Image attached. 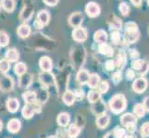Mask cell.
Here are the masks:
<instances>
[{"instance_id": "1", "label": "cell", "mask_w": 149, "mask_h": 138, "mask_svg": "<svg viewBox=\"0 0 149 138\" xmlns=\"http://www.w3.org/2000/svg\"><path fill=\"white\" fill-rule=\"evenodd\" d=\"M127 106V100L124 95L117 94L113 96L109 100V108L110 111L115 114H120L125 110Z\"/></svg>"}, {"instance_id": "2", "label": "cell", "mask_w": 149, "mask_h": 138, "mask_svg": "<svg viewBox=\"0 0 149 138\" xmlns=\"http://www.w3.org/2000/svg\"><path fill=\"white\" fill-rule=\"evenodd\" d=\"M140 37V32L135 22H127L125 24L124 39L127 43H134Z\"/></svg>"}, {"instance_id": "3", "label": "cell", "mask_w": 149, "mask_h": 138, "mask_svg": "<svg viewBox=\"0 0 149 138\" xmlns=\"http://www.w3.org/2000/svg\"><path fill=\"white\" fill-rule=\"evenodd\" d=\"M120 124L128 135H132L136 131V117L132 113H125L120 117Z\"/></svg>"}, {"instance_id": "4", "label": "cell", "mask_w": 149, "mask_h": 138, "mask_svg": "<svg viewBox=\"0 0 149 138\" xmlns=\"http://www.w3.org/2000/svg\"><path fill=\"white\" fill-rule=\"evenodd\" d=\"M41 111V106L39 102H35L33 104H26L22 109V114L25 119H32L33 116L34 115L35 112H40Z\"/></svg>"}, {"instance_id": "5", "label": "cell", "mask_w": 149, "mask_h": 138, "mask_svg": "<svg viewBox=\"0 0 149 138\" xmlns=\"http://www.w3.org/2000/svg\"><path fill=\"white\" fill-rule=\"evenodd\" d=\"M50 20V14L47 10H41V11L38 13L37 15V19H36V21H35V26L39 29H42L44 26L47 25L48 22Z\"/></svg>"}, {"instance_id": "6", "label": "cell", "mask_w": 149, "mask_h": 138, "mask_svg": "<svg viewBox=\"0 0 149 138\" xmlns=\"http://www.w3.org/2000/svg\"><path fill=\"white\" fill-rule=\"evenodd\" d=\"M85 12L90 18H96L100 15L101 9H100V7L98 4L94 1H91L86 4Z\"/></svg>"}, {"instance_id": "7", "label": "cell", "mask_w": 149, "mask_h": 138, "mask_svg": "<svg viewBox=\"0 0 149 138\" xmlns=\"http://www.w3.org/2000/svg\"><path fill=\"white\" fill-rule=\"evenodd\" d=\"M72 38L77 43H84L88 38V33L84 28H75L72 32Z\"/></svg>"}, {"instance_id": "8", "label": "cell", "mask_w": 149, "mask_h": 138, "mask_svg": "<svg viewBox=\"0 0 149 138\" xmlns=\"http://www.w3.org/2000/svg\"><path fill=\"white\" fill-rule=\"evenodd\" d=\"M68 21H69V24L71 27H73V28L81 27V23H83V21H84V16H83V14L79 11L74 12L69 17Z\"/></svg>"}, {"instance_id": "9", "label": "cell", "mask_w": 149, "mask_h": 138, "mask_svg": "<svg viewBox=\"0 0 149 138\" xmlns=\"http://www.w3.org/2000/svg\"><path fill=\"white\" fill-rule=\"evenodd\" d=\"M148 83L146 78H139L134 80V82L132 84V89L135 91L136 93H143V91H146L147 89Z\"/></svg>"}, {"instance_id": "10", "label": "cell", "mask_w": 149, "mask_h": 138, "mask_svg": "<svg viewBox=\"0 0 149 138\" xmlns=\"http://www.w3.org/2000/svg\"><path fill=\"white\" fill-rule=\"evenodd\" d=\"M39 65L40 68L44 72H50L53 68L52 60L48 56H43V57H41V59L39 60Z\"/></svg>"}, {"instance_id": "11", "label": "cell", "mask_w": 149, "mask_h": 138, "mask_svg": "<svg viewBox=\"0 0 149 138\" xmlns=\"http://www.w3.org/2000/svg\"><path fill=\"white\" fill-rule=\"evenodd\" d=\"M22 128V122L19 119H11L8 124V131L11 134H16Z\"/></svg>"}, {"instance_id": "12", "label": "cell", "mask_w": 149, "mask_h": 138, "mask_svg": "<svg viewBox=\"0 0 149 138\" xmlns=\"http://www.w3.org/2000/svg\"><path fill=\"white\" fill-rule=\"evenodd\" d=\"M39 80L43 86H49L54 82V76L50 72H43L39 76Z\"/></svg>"}, {"instance_id": "13", "label": "cell", "mask_w": 149, "mask_h": 138, "mask_svg": "<svg viewBox=\"0 0 149 138\" xmlns=\"http://www.w3.org/2000/svg\"><path fill=\"white\" fill-rule=\"evenodd\" d=\"M19 108V101L16 98H10L7 101V109L11 113L17 112Z\"/></svg>"}, {"instance_id": "14", "label": "cell", "mask_w": 149, "mask_h": 138, "mask_svg": "<svg viewBox=\"0 0 149 138\" xmlns=\"http://www.w3.org/2000/svg\"><path fill=\"white\" fill-rule=\"evenodd\" d=\"M31 27L29 26V25L27 24H22L19 25V26L18 27L17 29V33L18 35L22 39H26L30 36L31 34Z\"/></svg>"}, {"instance_id": "15", "label": "cell", "mask_w": 149, "mask_h": 138, "mask_svg": "<svg viewBox=\"0 0 149 138\" xmlns=\"http://www.w3.org/2000/svg\"><path fill=\"white\" fill-rule=\"evenodd\" d=\"M89 76H90V74L87 70L85 69H81L78 73H77V81H78V83L81 84V85H84V84H87L88 82V79H89Z\"/></svg>"}, {"instance_id": "16", "label": "cell", "mask_w": 149, "mask_h": 138, "mask_svg": "<svg viewBox=\"0 0 149 138\" xmlns=\"http://www.w3.org/2000/svg\"><path fill=\"white\" fill-rule=\"evenodd\" d=\"M0 88L5 91H10L13 89V80L10 76H4L0 81Z\"/></svg>"}, {"instance_id": "17", "label": "cell", "mask_w": 149, "mask_h": 138, "mask_svg": "<svg viewBox=\"0 0 149 138\" xmlns=\"http://www.w3.org/2000/svg\"><path fill=\"white\" fill-rule=\"evenodd\" d=\"M62 100H63V102L66 105L71 106L76 100V97L74 95V92L70 91V90L65 91L63 96H62Z\"/></svg>"}, {"instance_id": "18", "label": "cell", "mask_w": 149, "mask_h": 138, "mask_svg": "<svg viewBox=\"0 0 149 138\" xmlns=\"http://www.w3.org/2000/svg\"><path fill=\"white\" fill-rule=\"evenodd\" d=\"M94 39H95V42L99 44L106 43L107 41V33L105 32L104 30H98L97 32H95Z\"/></svg>"}, {"instance_id": "19", "label": "cell", "mask_w": 149, "mask_h": 138, "mask_svg": "<svg viewBox=\"0 0 149 138\" xmlns=\"http://www.w3.org/2000/svg\"><path fill=\"white\" fill-rule=\"evenodd\" d=\"M109 122H110L109 116L104 113V114L99 115L98 117H97L96 125L98 126L100 129H105L106 127H107V125L109 124Z\"/></svg>"}, {"instance_id": "20", "label": "cell", "mask_w": 149, "mask_h": 138, "mask_svg": "<svg viewBox=\"0 0 149 138\" xmlns=\"http://www.w3.org/2000/svg\"><path fill=\"white\" fill-rule=\"evenodd\" d=\"M70 114L67 113V112H61V113L58 115V118H56V122L61 127H66L70 124Z\"/></svg>"}, {"instance_id": "21", "label": "cell", "mask_w": 149, "mask_h": 138, "mask_svg": "<svg viewBox=\"0 0 149 138\" xmlns=\"http://www.w3.org/2000/svg\"><path fill=\"white\" fill-rule=\"evenodd\" d=\"M23 100L26 102V104H33L37 102V98H36V92L28 90L26 92H24L22 95Z\"/></svg>"}, {"instance_id": "22", "label": "cell", "mask_w": 149, "mask_h": 138, "mask_svg": "<svg viewBox=\"0 0 149 138\" xmlns=\"http://www.w3.org/2000/svg\"><path fill=\"white\" fill-rule=\"evenodd\" d=\"M33 82V76L31 74H24L23 76H20L19 78V87L20 88L26 89L31 86Z\"/></svg>"}, {"instance_id": "23", "label": "cell", "mask_w": 149, "mask_h": 138, "mask_svg": "<svg viewBox=\"0 0 149 138\" xmlns=\"http://www.w3.org/2000/svg\"><path fill=\"white\" fill-rule=\"evenodd\" d=\"M19 58V54L17 51V49L11 48L7 51L6 53V60H8V62H17Z\"/></svg>"}, {"instance_id": "24", "label": "cell", "mask_w": 149, "mask_h": 138, "mask_svg": "<svg viewBox=\"0 0 149 138\" xmlns=\"http://www.w3.org/2000/svg\"><path fill=\"white\" fill-rule=\"evenodd\" d=\"M93 111L97 116L105 113V111H106L105 103H103L101 99L99 100H97L96 102H95V103H93Z\"/></svg>"}, {"instance_id": "25", "label": "cell", "mask_w": 149, "mask_h": 138, "mask_svg": "<svg viewBox=\"0 0 149 138\" xmlns=\"http://www.w3.org/2000/svg\"><path fill=\"white\" fill-rule=\"evenodd\" d=\"M1 8H3L7 12H12L16 8V2L15 0H2Z\"/></svg>"}, {"instance_id": "26", "label": "cell", "mask_w": 149, "mask_h": 138, "mask_svg": "<svg viewBox=\"0 0 149 138\" xmlns=\"http://www.w3.org/2000/svg\"><path fill=\"white\" fill-rule=\"evenodd\" d=\"M98 52L106 56H112L113 54V49L110 45H109L107 43H103V44H99V48H98Z\"/></svg>"}, {"instance_id": "27", "label": "cell", "mask_w": 149, "mask_h": 138, "mask_svg": "<svg viewBox=\"0 0 149 138\" xmlns=\"http://www.w3.org/2000/svg\"><path fill=\"white\" fill-rule=\"evenodd\" d=\"M146 111L145 109V107L141 103H137L133 107V113H134L133 115L137 117V118H143L146 115Z\"/></svg>"}, {"instance_id": "28", "label": "cell", "mask_w": 149, "mask_h": 138, "mask_svg": "<svg viewBox=\"0 0 149 138\" xmlns=\"http://www.w3.org/2000/svg\"><path fill=\"white\" fill-rule=\"evenodd\" d=\"M33 12V8L32 7L26 6L22 10V13H20V19H22L23 21H28L29 19L32 17Z\"/></svg>"}, {"instance_id": "29", "label": "cell", "mask_w": 149, "mask_h": 138, "mask_svg": "<svg viewBox=\"0 0 149 138\" xmlns=\"http://www.w3.org/2000/svg\"><path fill=\"white\" fill-rule=\"evenodd\" d=\"M127 62V58H126V54L124 53V51H120L118 54V58H117V64L116 65L118 66V68L120 70L124 67V65Z\"/></svg>"}, {"instance_id": "30", "label": "cell", "mask_w": 149, "mask_h": 138, "mask_svg": "<svg viewBox=\"0 0 149 138\" xmlns=\"http://www.w3.org/2000/svg\"><path fill=\"white\" fill-rule=\"evenodd\" d=\"M99 83H100V76L98 75H97V74H92V75H90L87 84H88V86L90 87L91 89L96 88Z\"/></svg>"}, {"instance_id": "31", "label": "cell", "mask_w": 149, "mask_h": 138, "mask_svg": "<svg viewBox=\"0 0 149 138\" xmlns=\"http://www.w3.org/2000/svg\"><path fill=\"white\" fill-rule=\"evenodd\" d=\"M14 71H15V73H16V75H18L19 76H22L24 74L27 73V66L24 63L19 62V63L15 65Z\"/></svg>"}, {"instance_id": "32", "label": "cell", "mask_w": 149, "mask_h": 138, "mask_svg": "<svg viewBox=\"0 0 149 138\" xmlns=\"http://www.w3.org/2000/svg\"><path fill=\"white\" fill-rule=\"evenodd\" d=\"M80 133H81V130L79 127L75 124H72L69 127L67 134H68V136L70 138H77L78 135H80Z\"/></svg>"}, {"instance_id": "33", "label": "cell", "mask_w": 149, "mask_h": 138, "mask_svg": "<svg viewBox=\"0 0 149 138\" xmlns=\"http://www.w3.org/2000/svg\"><path fill=\"white\" fill-rule=\"evenodd\" d=\"M101 99V94L97 90H92L88 93V100L91 103H95Z\"/></svg>"}, {"instance_id": "34", "label": "cell", "mask_w": 149, "mask_h": 138, "mask_svg": "<svg viewBox=\"0 0 149 138\" xmlns=\"http://www.w3.org/2000/svg\"><path fill=\"white\" fill-rule=\"evenodd\" d=\"M8 43H9L8 35L5 32H3V30H0V47H6Z\"/></svg>"}, {"instance_id": "35", "label": "cell", "mask_w": 149, "mask_h": 138, "mask_svg": "<svg viewBox=\"0 0 149 138\" xmlns=\"http://www.w3.org/2000/svg\"><path fill=\"white\" fill-rule=\"evenodd\" d=\"M143 64H145V61L143 60H141V59H135V60H132V70L134 71H137L138 73L140 72V70L142 69Z\"/></svg>"}, {"instance_id": "36", "label": "cell", "mask_w": 149, "mask_h": 138, "mask_svg": "<svg viewBox=\"0 0 149 138\" xmlns=\"http://www.w3.org/2000/svg\"><path fill=\"white\" fill-rule=\"evenodd\" d=\"M97 88V91L99 92L100 94H104L107 93V90L109 89V84L107 82V81H102L98 84V86L96 87Z\"/></svg>"}, {"instance_id": "37", "label": "cell", "mask_w": 149, "mask_h": 138, "mask_svg": "<svg viewBox=\"0 0 149 138\" xmlns=\"http://www.w3.org/2000/svg\"><path fill=\"white\" fill-rule=\"evenodd\" d=\"M120 12L123 15L124 17H127L130 13V7L128 6V4L126 2H122L120 3V7H119Z\"/></svg>"}, {"instance_id": "38", "label": "cell", "mask_w": 149, "mask_h": 138, "mask_svg": "<svg viewBox=\"0 0 149 138\" xmlns=\"http://www.w3.org/2000/svg\"><path fill=\"white\" fill-rule=\"evenodd\" d=\"M113 134L115 135L116 138H124L128 134L125 129L120 128V127H116L113 131Z\"/></svg>"}, {"instance_id": "39", "label": "cell", "mask_w": 149, "mask_h": 138, "mask_svg": "<svg viewBox=\"0 0 149 138\" xmlns=\"http://www.w3.org/2000/svg\"><path fill=\"white\" fill-rule=\"evenodd\" d=\"M10 68V65H9V62L6 59H3V60H0V71H1L2 73H7L8 71L9 70Z\"/></svg>"}, {"instance_id": "40", "label": "cell", "mask_w": 149, "mask_h": 138, "mask_svg": "<svg viewBox=\"0 0 149 138\" xmlns=\"http://www.w3.org/2000/svg\"><path fill=\"white\" fill-rule=\"evenodd\" d=\"M121 28V20L118 18H115V20H113L110 24V30H120Z\"/></svg>"}, {"instance_id": "41", "label": "cell", "mask_w": 149, "mask_h": 138, "mask_svg": "<svg viewBox=\"0 0 149 138\" xmlns=\"http://www.w3.org/2000/svg\"><path fill=\"white\" fill-rule=\"evenodd\" d=\"M140 134L143 137H148L149 136V122H145L142 127H141V131Z\"/></svg>"}, {"instance_id": "42", "label": "cell", "mask_w": 149, "mask_h": 138, "mask_svg": "<svg viewBox=\"0 0 149 138\" xmlns=\"http://www.w3.org/2000/svg\"><path fill=\"white\" fill-rule=\"evenodd\" d=\"M111 40L112 42L118 44L120 42V32L119 30H112L111 32Z\"/></svg>"}, {"instance_id": "43", "label": "cell", "mask_w": 149, "mask_h": 138, "mask_svg": "<svg viewBox=\"0 0 149 138\" xmlns=\"http://www.w3.org/2000/svg\"><path fill=\"white\" fill-rule=\"evenodd\" d=\"M121 79H122V75H121L120 71H117V72H115L114 74H113L112 80H113V82H114L115 84L120 83L121 81Z\"/></svg>"}, {"instance_id": "44", "label": "cell", "mask_w": 149, "mask_h": 138, "mask_svg": "<svg viewBox=\"0 0 149 138\" xmlns=\"http://www.w3.org/2000/svg\"><path fill=\"white\" fill-rule=\"evenodd\" d=\"M115 66H116V63L113 60H107L105 63V67L107 71H112L115 68Z\"/></svg>"}, {"instance_id": "45", "label": "cell", "mask_w": 149, "mask_h": 138, "mask_svg": "<svg viewBox=\"0 0 149 138\" xmlns=\"http://www.w3.org/2000/svg\"><path fill=\"white\" fill-rule=\"evenodd\" d=\"M135 76V73H134V70L132 69H128L126 71V78L128 80H132L133 78H134Z\"/></svg>"}, {"instance_id": "46", "label": "cell", "mask_w": 149, "mask_h": 138, "mask_svg": "<svg viewBox=\"0 0 149 138\" xmlns=\"http://www.w3.org/2000/svg\"><path fill=\"white\" fill-rule=\"evenodd\" d=\"M43 1L45 5H47L49 7H55L58 5L59 0H43Z\"/></svg>"}, {"instance_id": "47", "label": "cell", "mask_w": 149, "mask_h": 138, "mask_svg": "<svg viewBox=\"0 0 149 138\" xmlns=\"http://www.w3.org/2000/svg\"><path fill=\"white\" fill-rule=\"evenodd\" d=\"M131 57L135 60V59H139V53L137 52V51L135 49H133L131 51Z\"/></svg>"}, {"instance_id": "48", "label": "cell", "mask_w": 149, "mask_h": 138, "mask_svg": "<svg viewBox=\"0 0 149 138\" xmlns=\"http://www.w3.org/2000/svg\"><path fill=\"white\" fill-rule=\"evenodd\" d=\"M143 107H145L146 111H149V97H147V98H146L145 100H143Z\"/></svg>"}, {"instance_id": "49", "label": "cell", "mask_w": 149, "mask_h": 138, "mask_svg": "<svg viewBox=\"0 0 149 138\" xmlns=\"http://www.w3.org/2000/svg\"><path fill=\"white\" fill-rule=\"evenodd\" d=\"M74 95H75V97L79 96V98H83V97H84V91L81 90V89H77L74 92Z\"/></svg>"}, {"instance_id": "50", "label": "cell", "mask_w": 149, "mask_h": 138, "mask_svg": "<svg viewBox=\"0 0 149 138\" xmlns=\"http://www.w3.org/2000/svg\"><path fill=\"white\" fill-rule=\"evenodd\" d=\"M142 1L143 0H131V2L134 5L135 7H140L142 4Z\"/></svg>"}, {"instance_id": "51", "label": "cell", "mask_w": 149, "mask_h": 138, "mask_svg": "<svg viewBox=\"0 0 149 138\" xmlns=\"http://www.w3.org/2000/svg\"><path fill=\"white\" fill-rule=\"evenodd\" d=\"M103 138H116V136H115L114 134H113V132H112V133H109V134H107Z\"/></svg>"}, {"instance_id": "52", "label": "cell", "mask_w": 149, "mask_h": 138, "mask_svg": "<svg viewBox=\"0 0 149 138\" xmlns=\"http://www.w3.org/2000/svg\"><path fill=\"white\" fill-rule=\"evenodd\" d=\"M47 138H59L58 136H56V135H50V136H48Z\"/></svg>"}, {"instance_id": "53", "label": "cell", "mask_w": 149, "mask_h": 138, "mask_svg": "<svg viewBox=\"0 0 149 138\" xmlns=\"http://www.w3.org/2000/svg\"><path fill=\"white\" fill-rule=\"evenodd\" d=\"M124 138H133V137H132V135H127Z\"/></svg>"}, {"instance_id": "54", "label": "cell", "mask_w": 149, "mask_h": 138, "mask_svg": "<svg viewBox=\"0 0 149 138\" xmlns=\"http://www.w3.org/2000/svg\"><path fill=\"white\" fill-rule=\"evenodd\" d=\"M2 127H3V124H2V122L0 121V132H1V130H2Z\"/></svg>"}, {"instance_id": "55", "label": "cell", "mask_w": 149, "mask_h": 138, "mask_svg": "<svg viewBox=\"0 0 149 138\" xmlns=\"http://www.w3.org/2000/svg\"><path fill=\"white\" fill-rule=\"evenodd\" d=\"M0 11H1V3H0Z\"/></svg>"}, {"instance_id": "56", "label": "cell", "mask_w": 149, "mask_h": 138, "mask_svg": "<svg viewBox=\"0 0 149 138\" xmlns=\"http://www.w3.org/2000/svg\"><path fill=\"white\" fill-rule=\"evenodd\" d=\"M147 3H148V6H149V0H147Z\"/></svg>"}]
</instances>
